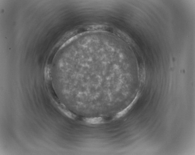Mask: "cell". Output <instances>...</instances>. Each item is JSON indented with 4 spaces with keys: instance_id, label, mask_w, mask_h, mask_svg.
<instances>
[{
    "instance_id": "obj_1",
    "label": "cell",
    "mask_w": 195,
    "mask_h": 155,
    "mask_svg": "<svg viewBox=\"0 0 195 155\" xmlns=\"http://www.w3.org/2000/svg\"><path fill=\"white\" fill-rule=\"evenodd\" d=\"M83 120L85 122L91 124H99L104 122V119L101 117H84Z\"/></svg>"
}]
</instances>
